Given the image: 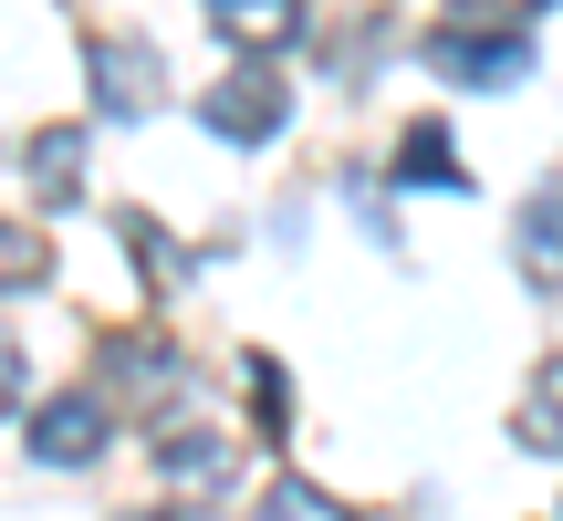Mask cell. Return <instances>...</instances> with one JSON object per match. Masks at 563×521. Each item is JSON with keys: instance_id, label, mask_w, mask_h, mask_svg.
Masks as SVG:
<instances>
[{"instance_id": "1", "label": "cell", "mask_w": 563, "mask_h": 521, "mask_svg": "<svg viewBox=\"0 0 563 521\" xmlns=\"http://www.w3.org/2000/svg\"><path fill=\"white\" fill-rule=\"evenodd\" d=\"M428 74H449L460 95H511L532 74V32H511V21H439L428 32Z\"/></svg>"}, {"instance_id": "2", "label": "cell", "mask_w": 563, "mask_h": 521, "mask_svg": "<svg viewBox=\"0 0 563 521\" xmlns=\"http://www.w3.org/2000/svg\"><path fill=\"white\" fill-rule=\"evenodd\" d=\"M199 125L220 146H272L292 125V95H282L272 63H241V74H220V95H199Z\"/></svg>"}, {"instance_id": "3", "label": "cell", "mask_w": 563, "mask_h": 521, "mask_svg": "<svg viewBox=\"0 0 563 521\" xmlns=\"http://www.w3.org/2000/svg\"><path fill=\"white\" fill-rule=\"evenodd\" d=\"M84 74H95V104H104V115H146V104L167 95V63H157V42H136V32H95Z\"/></svg>"}, {"instance_id": "4", "label": "cell", "mask_w": 563, "mask_h": 521, "mask_svg": "<svg viewBox=\"0 0 563 521\" xmlns=\"http://www.w3.org/2000/svg\"><path fill=\"white\" fill-rule=\"evenodd\" d=\"M104 448H115V418H104V397H42V418H32V459L42 469H95Z\"/></svg>"}, {"instance_id": "5", "label": "cell", "mask_w": 563, "mask_h": 521, "mask_svg": "<svg viewBox=\"0 0 563 521\" xmlns=\"http://www.w3.org/2000/svg\"><path fill=\"white\" fill-rule=\"evenodd\" d=\"M157 469L178 490H199V480H230L241 448H230V428H157Z\"/></svg>"}, {"instance_id": "6", "label": "cell", "mask_w": 563, "mask_h": 521, "mask_svg": "<svg viewBox=\"0 0 563 521\" xmlns=\"http://www.w3.org/2000/svg\"><path fill=\"white\" fill-rule=\"evenodd\" d=\"M209 21H220V42H241V53H292L302 42L292 0H209Z\"/></svg>"}, {"instance_id": "7", "label": "cell", "mask_w": 563, "mask_h": 521, "mask_svg": "<svg viewBox=\"0 0 563 521\" xmlns=\"http://www.w3.org/2000/svg\"><path fill=\"white\" fill-rule=\"evenodd\" d=\"M21 167H32V188H42V199H84V125H42Z\"/></svg>"}, {"instance_id": "8", "label": "cell", "mask_w": 563, "mask_h": 521, "mask_svg": "<svg viewBox=\"0 0 563 521\" xmlns=\"http://www.w3.org/2000/svg\"><path fill=\"white\" fill-rule=\"evenodd\" d=\"M397 188H470L449 125H407V136H397Z\"/></svg>"}, {"instance_id": "9", "label": "cell", "mask_w": 563, "mask_h": 521, "mask_svg": "<svg viewBox=\"0 0 563 521\" xmlns=\"http://www.w3.org/2000/svg\"><path fill=\"white\" fill-rule=\"evenodd\" d=\"M522 271L563 281V188H532L522 199Z\"/></svg>"}, {"instance_id": "10", "label": "cell", "mask_w": 563, "mask_h": 521, "mask_svg": "<svg viewBox=\"0 0 563 521\" xmlns=\"http://www.w3.org/2000/svg\"><path fill=\"white\" fill-rule=\"evenodd\" d=\"M104 365H115V386H125V397H167V386H178V355H167L157 334H125Z\"/></svg>"}, {"instance_id": "11", "label": "cell", "mask_w": 563, "mask_h": 521, "mask_svg": "<svg viewBox=\"0 0 563 521\" xmlns=\"http://www.w3.org/2000/svg\"><path fill=\"white\" fill-rule=\"evenodd\" d=\"M522 448H543V459L563 448V355L543 365V376H532V407H522Z\"/></svg>"}, {"instance_id": "12", "label": "cell", "mask_w": 563, "mask_h": 521, "mask_svg": "<svg viewBox=\"0 0 563 521\" xmlns=\"http://www.w3.org/2000/svg\"><path fill=\"white\" fill-rule=\"evenodd\" d=\"M251 521H355V511H344L334 490H313V480H272V490H262V511H251Z\"/></svg>"}, {"instance_id": "13", "label": "cell", "mask_w": 563, "mask_h": 521, "mask_svg": "<svg viewBox=\"0 0 563 521\" xmlns=\"http://www.w3.org/2000/svg\"><path fill=\"white\" fill-rule=\"evenodd\" d=\"M32 281H42V241L0 220V292H32Z\"/></svg>"}, {"instance_id": "14", "label": "cell", "mask_w": 563, "mask_h": 521, "mask_svg": "<svg viewBox=\"0 0 563 521\" xmlns=\"http://www.w3.org/2000/svg\"><path fill=\"white\" fill-rule=\"evenodd\" d=\"M125 251H136V271H157V281H178L188 260H178V241H167L157 220H125Z\"/></svg>"}, {"instance_id": "15", "label": "cell", "mask_w": 563, "mask_h": 521, "mask_svg": "<svg viewBox=\"0 0 563 521\" xmlns=\"http://www.w3.org/2000/svg\"><path fill=\"white\" fill-rule=\"evenodd\" d=\"M282 407H292V397H282V365L251 355V418H262V439H282Z\"/></svg>"}, {"instance_id": "16", "label": "cell", "mask_w": 563, "mask_h": 521, "mask_svg": "<svg viewBox=\"0 0 563 521\" xmlns=\"http://www.w3.org/2000/svg\"><path fill=\"white\" fill-rule=\"evenodd\" d=\"M11 407H21V344L0 334V418H11Z\"/></svg>"}, {"instance_id": "17", "label": "cell", "mask_w": 563, "mask_h": 521, "mask_svg": "<svg viewBox=\"0 0 563 521\" xmlns=\"http://www.w3.org/2000/svg\"><path fill=\"white\" fill-rule=\"evenodd\" d=\"M125 521H188V511H125Z\"/></svg>"}, {"instance_id": "18", "label": "cell", "mask_w": 563, "mask_h": 521, "mask_svg": "<svg viewBox=\"0 0 563 521\" xmlns=\"http://www.w3.org/2000/svg\"><path fill=\"white\" fill-rule=\"evenodd\" d=\"M511 11H522V0H511Z\"/></svg>"}]
</instances>
